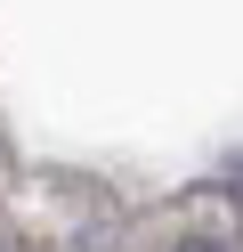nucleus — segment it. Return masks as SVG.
Wrapping results in <instances>:
<instances>
[{
  "label": "nucleus",
  "instance_id": "nucleus-1",
  "mask_svg": "<svg viewBox=\"0 0 243 252\" xmlns=\"http://www.w3.org/2000/svg\"><path fill=\"white\" fill-rule=\"evenodd\" d=\"M178 252H219V244H178Z\"/></svg>",
  "mask_w": 243,
  "mask_h": 252
}]
</instances>
